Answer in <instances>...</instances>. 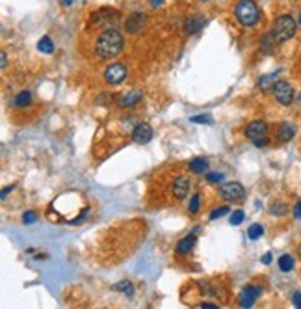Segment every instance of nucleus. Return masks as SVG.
Instances as JSON below:
<instances>
[{"instance_id":"1","label":"nucleus","mask_w":301,"mask_h":309,"mask_svg":"<svg viewBox=\"0 0 301 309\" xmlns=\"http://www.w3.org/2000/svg\"><path fill=\"white\" fill-rule=\"evenodd\" d=\"M125 47V39H123L121 32L118 28H106L101 36L97 37L95 43V54L101 60H113L119 56Z\"/></svg>"},{"instance_id":"2","label":"nucleus","mask_w":301,"mask_h":309,"mask_svg":"<svg viewBox=\"0 0 301 309\" xmlns=\"http://www.w3.org/2000/svg\"><path fill=\"white\" fill-rule=\"evenodd\" d=\"M235 17L242 26L249 28L261 21V10L255 0H238V4L235 6Z\"/></svg>"},{"instance_id":"3","label":"nucleus","mask_w":301,"mask_h":309,"mask_svg":"<svg viewBox=\"0 0 301 309\" xmlns=\"http://www.w3.org/2000/svg\"><path fill=\"white\" fill-rule=\"evenodd\" d=\"M296 30H297V23L296 19L292 15H279L273 21V26H271V34L275 37L277 43H285L288 39L296 36Z\"/></svg>"},{"instance_id":"4","label":"nucleus","mask_w":301,"mask_h":309,"mask_svg":"<svg viewBox=\"0 0 301 309\" xmlns=\"http://www.w3.org/2000/svg\"><path fill=\"white\" fill-rule=\"evenodd\" d=\"M273 97L277 99V103L283 104V106H290L294 103V88H292L290 82H286V80H277L273 84Z\"/></svg>"},{"instance_id":"5","label":"nucleus","mask_w":301,"mask_h":309,"mask_svg":"<svg viewBox=\"0 0 301 309\" xmlns=\"http://www.w3.org/2000/svg\"><path fill=\"white\" fill-rule=\"evenodd\" d=\"M220 196L225 201H240L245 196V190L240 183L230 181V183H225V185L220 186Z\"/></svg>"},{"instance_id":"6","label":"nucleus","mask_w":301,"mask_h":309,"mask_svg":"<svg viewBox=\"0 0 301 309\" xmlns=\"http://www.w3.org/2000/svg\"><path fill=\"white\" fill-rule=\"evenodd\" d=\"M127 78V67L123 65V63H110L106 67V71H104V80L108 84H119L123 82Z\"/></svg>"},{"instance_id":"7","label":"nucleus","mask_w":301,"mask_h":309,"mask_svg":"<svg viewBox=\"0 0 301 309\" xmlns=\"http://www.w3.org/2000/svg\"><path fill=\"white\" fill-rule=\"evenodd\" d=\"M262 293H264V289L261 285H247L240 294V307H251Z\"/></svg>"},{"instance_id":"8","label":"nucleus","mask_w":301,"mask_h":309,"mask_svg":"<svg viewBox=\"0 0 301 309\" xmlns=\"http://www.w3.org/2000/svg\"><path fill=\"white\" fill-rule=\"evenodd\" d=\"M147 25V17L143 11H134L128 15V19L125 21V28H127L128 34H138L143 30V26Z\"/></svg>"},{"instance_id":"9","label":"nucleus","mask_w":301,"mask_h":309,"mask_svg":"<svg viewBox=\"0 0 301 309\" xmlns=\"http://www.w3.org/2000/svg\"><path fill=\"white\" fill-rule=\"evenodd\" d=\"M119 17L118 10H97L91 17V25L99 26H112Z\"/></svg>"},{"instance_id":"10","label":"nucleus","mask_w":301,"mask_h":309,"mask_svg":"<svg viewBox=\"0 0 301 309\" xmlns=\"http://www.w3.org/2000/svg\"><path fill=\"white\" fill-rule=\"evenodd\" d=\"M132 140L136 144H149L153 140V127L149 123H138L132 130Z\"/></svg>"},{"instance_id":"11","label":"nucleus","mask_w":301,"mask_h":309,"mask_svg":"<svg viewBox=\"0 0 301 309\" xmlns=\"http://www.w3.org/2000/svg\"><path fill=\"white\" fill-rule=\"evenodd\" d=\"M245 136L249 140L262 138V136H268V123L266 121H251L247 127H245Z\"/></svg>"},{"instance_id":"12","label":"nucleus","mask_w":301,"mask_h":309,"mask_svg":"<svg viewBox=\"0 0 301 309\" xmlns=\"http://www.w3.org/2000/svg\"><path fill=\"white\" fill-rule=\"evenodd\" d=\"M204 25H206V19H204L203 15H199V13H195V15H190L188 19L184 21V32H186L188 36H194Z\"/></svg>"},{"instance_id":"13","label":"nucleus","mask_w":301,"mask_h":309,"mask_svg":"<svg viewBox=\"0 0 301 309\" xmlns=\"http://www.w3.org/2000/svg\"><path fill=\"white\" fill-rule=\"evenodd\" d=\"M190 192V179L188 177H177V179L173 181V196L177 197V200H184V197L188 196Z\"/></svg>"},{"instance_id":"14","label":"nucleus","mask_w":301,"mask_h":309,"mask_svg":"<svg viewBox=\"0 0 301 309\" xmlns=\"http://www.w3.org/2000/svg\"><path fill=\"white\" fill-rule=\"evenodd\" d=\"M143 99V93L142 92H130V93H125L123 97H119L118 104L121 108H130V106H136Z\"/></svg>"},{"instance_id":"15","label":"nucleus","mask_w":301,"mask_h":309,"mask_svg":"<svg viewBox=\"0 0 301 309\" xmlns=\"http://www.w3.org/2000/svg\"><path fill=\"white\" fill-rule=\"evenodd\" d=\"M296 136V127L292 123H281L279 125V129H277V140L286 144V142H290L292 138Z\"/></svg>"},{"instance_id":"16","label":"nucleus","mask_w":301,"mask_h":309,"mask_svg":"<svg viewBox=\"0 0 301 309\" xmlns=\"http://www.w3.org/2000/svg\"><path fill=\"white\" fill-rule=\"evenodd\" d=\"M195 235H188V237H184L179 240V244H177V253L179 255H186V253H190L192 250H194L195 246Z\"/></svg>"},{"instance_id":"17","label":"nucleus","mask_w":301,"mask_h":309,"mask_svg":"<svg viewBox=\"0 0 301 309\" xmlns=\"http://www.w3.org/2000/svg\"><path fill=\"white\" fill-rule=\"evenodd\" d=\"M279 75H281V71H273V73H270V75H266V77H262L261 80H259V88H261V90L273 88V84L277 82V78H279Z\"/></svg>"},{"instance_id":"18","label":"nucleus","mask_w":301,"mask_h":309,"mask_svg":"<svg viewBox=\"0 0 301 309\" xmlns=\"http://www.w3.org/2000/svg\"><path fill=\"white\" fill-rule=\"evenodd\" d=\"M37 51L43 52V54H52L54 52V41L49 36H43L37 41Z\"/></svg>"},{"instance_id":"19","label":"nucleus","mask_w":301,"mask_h":309,"mask_svg":"<svg viewBox=\"0 0 301 309\" xmlns=\"http://www.w3.org/2000/svg\"><path fill=\"white\" fill-rule=\"evenodd\" d=\"M112 291H115V293H123L125 296H132L134 294V285L128 281V279H125V281H119V283L112 285Z\"/></svg>"},{"instance_id":"20","label":"nucleus","mask_w":301,"mask_h":309,"mask_svg":"<svg viewBox=\"0 0 301 309\" xmlns=\"http://www.w3.org/2000/svg\"><path fill=\"white\" fill-rule=\"evenodd\" d=\"M190 171H194V173H204V171L209 170V162L204 159H194L190 160Z\"/></svg>"},{"instance_id":"21","label":"nucleus","mask_w":301,"mask_h":309,"mask_svg":"<svg viewBox=\"0 0 301 309\" xmlns=\"http://www.w3.org/2000/svg\"><path fill=\"white\" fill-rule=\"evenodd\" d=\"M32 103V93L30 92H20L15 99H13V106L17 108H22V106H28Z\"/></svg>"},{"instance_id":"22","label":"nucleus","mask_w":301,"mask_h":309,"mask_svg":"<svg viewBox=\"0 0 301 309\" xmlns=\"http://www.w3.org/2000/svg\"><path fill=\"white\" fill-rule=\"evenodd\" d=\"M277 264H279V268H281V272H290L292 268H294V257L288 255V253H285V255L279 257Z\"/></svg>"},{"instance_id":"23","label":"nucleus","mask_w":301,"mask_h":309,"mask_svg":"<svg viewBox=\"0 0 301 309\" xmlns=\"http://www.w3.org/2000/svg\"><path fill=\"white\" fill-rule=\"evenodd\" d=\"M262 235H264V227H262L261 224H251L249 229H247V237H249L251 240H257V238H261Z\"/></svg>"},{"instance_id":"24","label":"nucleus","mask_w":301,"mask_h":309,"mask_svg":"<svg viewBox=\"0 0 301 309\" xmlns=\"http://www.w3.org/2000/svg\"><path fill=\"white\" fill-rule=\"evenodd\" d=\"M270 212L273 216H285L286 212H288V207H286V203H283V201H277V203H273V205L270 207Z\"/></svg>"},{"instance_id":"25","label":"nucleus","mask_w":301,"mask_h":309,"mask_svg":"<svg viewBox=\"0 0 301 309\" xmlns=\"http://www.w3.org/2000/svg\"><path fill=\"white\" fill-rule=\"evenodd\" d=\"M199 207H201V196L199 194H194V197L190 200L188 211L192 212V214H197V212H199Z\"/></svg>"},{"instance_id":"26","label":"nucleus","mask_w":301,"mask_h":309,"mask_svg":"<svg viewBox=\"0 0 301 309\" xmlns=\"http://www.w3.org/2000/svg\"><path fill=\"white\" fill-rule=\"evenodd\" d=\"M244 218H245L244 211H235L233 214H230L229 224H230V226H240L242 222H244Z\"/></svg>"},{"instance_id":"27","label":"nucleus","mask_w":301,"mask_h":309,"mask_svg":"<svg viewBox=\"0 0 301 309\" xmlns=\"http://www.w3.org/2000/svg\"><path fill=\"white\" fill-rule=\"evenodd\" d=\"M192 123H206V125H212V123H214V119L210 118L209 114H203V116H194V118H192Z\"/></svg>"},{"instance_id":"28","label":"nucleus","mask_w":301,"mask_h":309,"mask_svg":"<svg viewBox=\"0 0 301 309\" xmlns=\"http://www.w3.org/2000/svg\"><path fill=\"white\" fill-rule=\"evenodd\" d=\"M227 212H229V207H221V209H214V211L210 212V220H216V218L225 216Z\"/></svg>"},{"instance_id":"29","label":"nucleus","mask_w":301,"mask_h":309,"mask_svg":"<svg viewBox=\"0 0 301 309\" xmlns=\"http://www.w3.org/2000/svg\"><path fill=\"white\" fill-rule=\"evenodd\" d=\"M206 181H209V183H221V181H223V173H220V171H210L209 175H206Z\"/></svg>"},{"instance_id":"30","label":"nucleus","mask_w":301,"mask_h":309,"mask_svg":"<svg viewBox=\"0 0 301 309\" xmlns=\"http://www.w3.org/2000/svg\"><path fill=\"white\" fill-rule=\"evenodd\" d=\"M36 220H37V214L34 211H26L25 214H22V222H25V224H34Z\"/></svg>"},{"instance_id":"31","label":"nucleus","mask_w":301,"mask_h":309,"mask_svg":"<svg viewBox=\"0 0 301 309\" xmlns=\"http://www.w3.org/2000/svg\"><path fill=\"white\" fill-rule=\"evenodd\" d=\"M253 144H255V147H266V145H270V140H268V136H262V138L253 140Z\"/></svg>"},{"instance_id":"32","label":"nucleus","mask_w":301,"mask_h":309,"mask_svg":"<svg viewBox=\"0 0 301 309\" xmlns=\"http://www.w3.org/2000/svg\"><path fill=\"white\" fill-rule=\"evenodd\" d=\"M292 304L296 305V307H299V309H301V293H299V291H297V293L292 294Z\"/></svg>"},{"instance_id":"33","label":"nucleus","mask_w":301,"mask_h":309,"mask_svg":"<svg viewBox=\"0 0 301 309\" xmlns=\"http://www.w3.org/2000/svg\"><path fill=\"white\" fill-rule=\"evenodd\" d=\"M294 216H296L297 220H301V201H297L296 207H294Z\"/></svg>"},{"instance_id":"34","label":"nucleus","mask_w":301,"mask_h":309,"mask_svg":"<svg viewBox=\"0 0 301 309\" xmlns=\"http://www.w3.org/2000/svg\"><path fill=\"white\" fill-rule=\"evenodd\" d=\"M0 60H2V69H6L8 67V54L4 51L0 52Z\"/></svg>"},{"instance_id":"35","label":"nucleus","mask_w":301,"mask_h":309,"mask_svg":"<svg viewBox=\"0 0 301 309\" xmlns=\"http://www.w3.org/2000/svg\"><path fill=\"white\" fill-rule=\"evenodd\" d=\"M11 188H15V185H11V186H6L4 190H2V194H0V196H2V200H6V196H8V192H11Z\"/></svg>"},{"instance_id":"36","label":"nucleus","mask_w":301,"mask_h":309,"mask_svg":"<svg viewBox=\"0 0 301 309\" xmlns=\"http://www.w3.org/2000/svg\"><path fill=\"white\" fill-rule=\"evenodd\" d=\"M262 263H264V264H270L271 263V253H266L264 257H262Z\"/></svg>"},{"instance_id":"37","label":"nucleus","mask_w":301,"mask_h":309,"mask_svg":"<svg viewBox=\"0 0 301 309\" xmlns=\"http://www.w3.org/2000/svg\"><path fill=\"white\" fill-rule=\"evenodd\" d=\"M162 2L164 0H151V6H153V8H158V6H162Z\"/></svg>"},{"instance_id":"38","label":"nucleus","mask_w":301,"mask_h":309,"mask_svg":"<svg viewBox=\"0 0 301 309\" xmlns=\"http://www.w3.org/2000/svg\"><path fill=\"white\" fill-rule=\"evenodd\" d=\"M73 2H75V0H60V4H61V6H71Z\"/></svg>"},{"instance_id":"39","label":"nucleus","mask_w":301,"mask_h":309,"mask_svg":"<svg viewBox=\"0 0 301 309\" xmlns=\"http://www.w3.org/2000/svg\"><path fill=\"white\" fill-rule=\"evenodd\" d=\"M297 255H299V259H301V244L297 246Z\"/></svg>"},{"instance_id":"40","label":"nucleus","mask_w":301,"mask_h":309,"mask_svg":"<svg viewBox=\"0 0 301 309\" xmlns=\"http://www.w3.org/2000/svg\"><path fill=\"white\" fill-rule=\"evenodd\" d=\"M297 101H301V93H299V97H297Z\"/></svg>"},{"instance_id":"41","label":"nucleus","mask_w":301,"mask_h":309,"mask_svg":"<svg viewBox=\"0 0 301 309\" xmlns=\"http://www.w3.org/2000/svg\"><path fill=\"white\" fill-rule=\"evenodd\" d=\"M199 2H209V0H199Z\"/></svg>"}]
</instances>
